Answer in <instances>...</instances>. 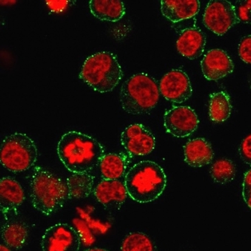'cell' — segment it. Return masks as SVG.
<instances>
[{
	"instance_id": "cell-11",
	"label": "cell",
	"mask_w": 251,
	"mask_h": 251,
	"mask_svg": "<svg viewBox=\"0 0 251 251\" xmlns=\"http://www.w3.org/2000/svg\"><path fill=\"white\" fill-rule=\"evenodd\" d=\"M121 142L130 154L145 156L154 150L156 139L145 126L136 124L128 126L121 135Z\"/></svg>"
},
{
	"instance_id": "cell-1",
	"label": "cell",
	"mask_w": 251,
	"mask_h": 251,
	"mask_svg": "<svg viewBox=\"0 0 251 251\" xmlns=\"http://www.w3.org/2000/svg\"><path fill=\"white\" fill-rule=\"evenodd\" d=\"M57 152L62 163L73 174L90 173L105 155L104 148L97 139L75 131L62 136Z\"/></svg>"
},
{
	"instance_id": "cell-28",
	"label": "cell",
	"mask_w": 251,
	"mask_h": 251,
	"mask_svg": "<svg viewBox=\"0 0 251 251\" xmlns=\"http://www.w3.org/2000/svg\"><path fill=\"white\" fill-rule=\"evenodd\" d=\"M243 198L251 209V169L246 172L243 182Z\"/></svg>"
},
{
	"instance_id": "cell-5",
	"label": "cell",
	"mask_w": 251,
	"mask_h": 251,
	"mask_svg": "<svg viewBox=\"0 0 251 251\" xmlns=\"http://www.w3.org/2000/svg\"><path fill=\"white\" fill-rule=\"evenodd\" d=\"M79 77L94 91L111 92L123 77V71L112 52H97L88 57L82 66Z\"/></svg>"
},
{
	"instance_id": "cell-13",
	"label": "cell",
	"mask_w": 251,
	"mask_h": 251,
	"mask_svg": "<svg viewBox=\"0 0 251 251\" xmlns=\"http://www.w3.org/2000/svg\"><path fill=\"white\" fill-rule=\"evenodd\" d=\"M201 68L207 80H218L231 74L234 65L226 51L213 49L204 55L201 61Z\"/></svg>"
},
{
	"instance_id": "cell-8",
	"label": "cell",
	"mask_w": 251,
	"mask_h": 251,
	"mask_svg": "<svg viewBox=\"0 0 251 251\" xmlns=\"http://www.w3.org/2000/svg\"><path fill=\"white\" fill-rule=\"evenodd\" d=\"M80 244V234L66 223L51 226L41 239L43 251H79Z\"/></svg>"
},
{
	"instance_id": "cell-6",
	"label": "cell",
	"mask_w": 251,
	"mask_h": 251,
	"mask_svg": "<svg viewBox=\"0 0 251 251\" xmlns=\"http://www.w3.org/2000/svg\"><path fill=\"white\" fill-rule=\"evenodd\" d=\"M38 156L36 145L27 134L15 133L1 142L0 162L11 173L27 171L36 163Z\"/></svg>"
},
{
	"instance_id": "cell-4",
	"label": "cell",
	"mask_w": 251,
	"mask_h": 251,
	"mask_svg": "<svg viewBox=\"0 0 251 251\" xmlns=\"http://www.w3.org/2000/svg\"><path fill=\"white\" fill-rule=\"evenodd\" d=\"M159 93L157 81L148 74L140 73L128 77L122 85L121 104L131 115L148 114L157 104Z\"/></svg>"
},
{
	"instance_id": "cell-21",
	"label": "cell",
	"mask_w": 251,
	"mask_h": 251,
	"mask_svg": "<svg viewBox=\"0 0 251 251\" xmlns=\"http://www.w3.org/2000/svg\"><path fill=\"white\" fill-rule=\"evenodd\" d=\"M94 176L90 173L73 174L66 179L68 199H84L94 191Z\"/></svg>"
},
{
	"instance_id": "cell-29",
	"label": "cell",
	"mask_w": 251,
	"mask_h": 251,
	"mask_svg": "<svg viewBox=\"0 0 251 251\" xmlns=\"http://www.w3.org/2000/svg\"><path fill=\"white\" fill-rule=\"evenodd\" d=\"M0 251H12L10 250V248L6 245L1 244L0 246Z\"/></svg>"
},
{
	"instance_id": "cell-22",
	"label": "cell",
	"mask_w": 251,
	"mask_h": 251,
	"mask_svg": "<svg viewBox=\"0 0 251 251\" xmlns=\"http://www.w3.org/2000/svg\"><path fill=\"white\" fill-rule=\"evenodd\" d=\"M232 105L228 94L224 91L215 93L210 97L209 116L214 122H223L231 114Z\"/></svg>"
},
{
	"instance_id": "cell-12",
	"label": "cell",
	"mask_w": 251,
	"mask_h": 251,
	"mask_svg": "<svg viewBox=\"0 0 251 251\" xmlns=\"http://www.w3.org/2000/svg\"><path fill=\"white\" fill-rule=\"evenodd\" d=\"M25 200L24 190L16 179L11 176L1 178L0 210L5 220L16 215Z\"/></svg>"
},
{
	"instance_id": "cell-20",
	"label": "cell",
	"mask_w": 251,
	"mask_h": 251,
	"mask_svg": "<svg viewBox=\"0 0 251 251\" xmlns=\"http://www.w3.org/2000/svg\"><path fill=\"white\" fill-rule=\"evenodd\" d=\"M128 164V158L123 153L105 154L99 165L102 179L118 180L125 175Z\"/></svg>"
},
{
	"instance_id": "cell-23",
	"label": "cell",
	"mask_w": 251,
	"mask_h": 251,
	"mask_svg": "<svg viewBox=\"0 0 251 251\" xmlns=\"http://www.w3.org/2000/svg\"><path fill=\"white\" fill-rule=\"evenodd\" d=\"M122 251H159L154 242L143 232H131L122 242Z\"/></svg>"
},
{
	"instance_id": "cell-19",
	"label": "cell",
	"mask_w": 251,
	"mask_h": 251,
	"mask_svg": "<svg viewBox=\"0 0 251 251\" xmlns=\"http://www.w3.org/2000/svg\"><path fill=\"white\" fill-rule=\"evenodd\" d=\"M89 9L95 18L111 23L119 21L126 14L125 4L119 0H91Z\"/></svg>"
},
{
	"instance_id": "cell-25",
	"label": "cell",
	"mask_w": 251,
	"mask_h": 251,
	"mask_svg": "<svg viewBox=\"0 0 251 251\" xmlns=\"http://www.w3.org/2000/svg\"><path fill=\"white\" fill-rule=\"evenodd\" d=\"M235 7L239 21L251 25V0L236 1Z\"/></svg>"
},
{
	"instance_id": "cell-2",
	"label": "cell",
	"mask_w": 251,
	"mask_h": 251,
	"mask_svg": "<svg viewBox=\"0 0 251 251\" xmlns=\"http://www.w3.org/2000/svg\"><path fill=\"white\" fill-rule=\"evenodd\" d=\"M125 184L127 194L133 201L150 202L163 193L167 185V176L159 164L152 161H142L128 170Z\"/></svg>"
},
{
	"instance_id": "cell-18",
	"label": "cell",
	"mask_w": 251,
	"mask_h": 251,
	"mask_svg": "<svg viewBox=\"0 0 251 251\" xmlns=\"http://www.w3.org/2000/svg\"><path fill=\"white\" fill-rule=\"evenodd\" d=\"M29 232L28 225L20 220L9 218L1 224V239L6 246L15 250H20L25 245Z\"/></svg>"
},
{
	"instance_id": "cell-15",
	"label": "cell",
	"mask_w": 251,
	"mask_h": 251,
	"mask_svg": "<svg viewBox=\"0 0 251 251\" xmlns=\"http://www.w3.org/2000/svg\"><path fill=\"white\" fill-rule=\"evenodd\" d=\"M205 45L204 32L199 27H192L181 32L176 41V49L182 56L194 60L202 55Z\"/></svg>"
},
{
	"instance_id": "cell-9",
	"label": "cell",
	"mask_w": 251,
	"mask_h": 251,
	"mask_svg": "<svg viewBox=\"0 0 251 251\" xmlns=\"http://www.w3.org/2000/svg\"><path fill=\"white\" fill-rule=\"evenodd\" d=\"M199 125L195 111L189 106H173L166 111L164 126L169 134L177 138H184L193 134Z\"/></svg>"
},
{
	"instance_id": "cell-27",
	"label": "cell",
	"mask_w": 251,
	"mask_h": 251,
	"mask_svg": "<svg viewBox=\"0 0 251 251\" xmlns=\"http://www.w3.org/2000/svg\"><path fill=\"white\" fill-rule=\"evenodd\" d=\"M242 160L251 167V134L243 139L239 148Z\"/></svg>"
},
{
	"instance_id": "cell-16",
	"label": "cell",
	"mask_w": 251,
	"mask_h": 251,
	"mask_svg": "<svg viewBox=\"0 0 251 251\" xmlns=\"http://www.w3.org/2000/svg\"><path fill=\"white\" fill-rule=\"evenodd\" d=\"M201 3L198 0H162L161 12L170 21L176 23L190 19L198 13Z\"/></svg>"
},
{
	"instance_id": "cell-10",
	"label": "cell",
	"mask_w": 251,
	"mask_h": 251,
	"mask_svg": "<svg viewBox=\"0 0 251 251\" xmlns=\"http://www.w3.org/2000/svg\"><path fill=\"white\" fill-rule=\"evenodd\" d=\"M159 91L164 99L173 103H182L193 94L190 77L182 70H173L161 79Z\"/></svg>"
},
{
	"instance_id": "cell-7",
	"label": "cell",
	"mask_w": 251,
	"mask_h": 251,
	"mask_svg": "<svg viewBox=\"0 0 251 251\" xmlns=\"http://www.w3.org/2000/svg\"><path fill=\"white\" fill-rule=\"evenodd\" d=\"M239 23L235 5L226 0L209 1L203 15L204 26L220 36Z\"/></svg>"
},
{
	"instance_id": "cell-30",
	"label": "cell",
	"mask_w": 251,
	"mask_h": 251,
	"mask_svg": "<svg viewBox=\"0 0 251 251\" xmlns=\"http://www.w3.org/2000/svg\"><path fill=\"white\" fill-rule=\"evenodd\" d=\"M85 251H108L106 249H100V248H94V249H87Z\"/></svg>"
},
{
	"instance_id": "cell-24",
	"label": "cell",
	"mask_w": 251,
	"mask_h": 251,
	"mask_svg": "<svg viewBox=\"0 0 251 251\" xmlns=\"http://www.w3.org/2000/svg\"><path fill=\"white\" fill-rule=\"evenodd\" d=\"M235 166L230 159H222L217 161L210 169V175L217 183L225 184L233 180L235 176Z\"/></svg>"
},
{
	"instance_id": "cell-26",
	"label": "cell",
	"mask_w": 251,
	"mask_h": 251,
	"mask_svg": "<svg viewBox=\"0 0 251 251\" xmlns=\"http://www.w3.org/2000/svg\"><path fill=\"white\" fill-rule=\"evenodd\" d=\"M238 53L243 62L251 64V35L242 39L238 46Z\"/></svg>"
},
{
	"instance_id": "cell-14",
	"label": "cell",
	"mask_w": 251,
	"mask_h": 251,
	"mask_svg": "<svg viewBox=\"0 0 251 251\" xmlns=\"http://www.w3.org/2000/svg\"><path fill=\"white\" fill-rule=\"evenodd\" d=\"M94 197L108 210H119L126 199L125 183L118 180L103 179L94 189Z\"/></svg>"
},
{
	"instance_id": "cell-3",
	"label": "cell",
	"mask_w": 251,
	"mask_h": 251,
	"mask_svg": "<svg viewBox=\"0 0 251 251\" xmlns=\"http://www.w3.org/2000/svg\"><path fill=\"white\" fill-rule=\"evenodd\" d=\"M29 189L32 206L46 215L56 213L68 198L66 184L41 167H35L29 175Z\"/></svg>"
},
{
	"instance_id": "cell-17",
	"label": "cell",
	"mask_w": 251,
	"mask_h": 251,
	"mask_svg": "<svg viewBox=\"0 0 251 251\" xmlns=\"http://www.w3.org/2000/svg\"><path fill=\"white\" fill-rule=\"evenodd\" d=\"M184 161L193 167H202L212 162L214 151L211 145L203 138L187 142L184 147Z\"/></svg>"
}]
</instances>
